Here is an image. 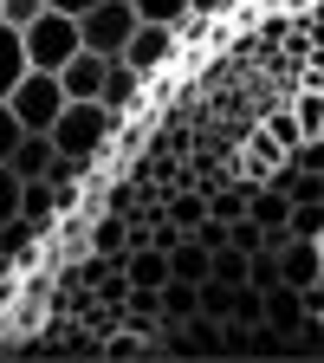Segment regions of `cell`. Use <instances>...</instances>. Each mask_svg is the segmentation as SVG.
I'll return each instance as SVG.
<instances>
[{"instance_id":"27","label":"cell","mask_w":324,"mask_h":363,"mask_svg":"<svg viewBox=\"0 0 324 363\" xmlns=\"http://www.w3.org/2000/svg\"><path fill=\"white\" fill-rule=\"evenodd\" d=\"M20 189H26V182H20L7 162H0V220H13V214H20Z\"/></svg>"},{"instance_id":"25","label":"cell","mask_w":324,"mask_h":363,"mask_svg":"<svg viewBox=\"0 0 324 363\" xmlns=\"http://www.w3.org/2000/svg\"><path fill=\"white\" fill-rule=\"evenodd\" d=\"M136 7V20H162V26H175L181 13H189V0H130Z\"/></svg>"},{"instance_id":"31","label":"cell","mask_w":324,"mask_h":363,"mask_svg":"<svg viewBox=\"0 0 324 363\" xmlns=\"http://www.w3.org/2000/svg\"><path fill=\"white\" fill-rule=\"evenodd\" d=\"M104 208H111V214H130V208H136V195H130V182H117V189H104Z\"/></svg>"},{"instance_id":"24","label":"cell","mask_w":324,"mask_h":363,"mask_svg":"<svg viewBox=\"0 0 324 363\" xmlns=\"http://www.w3.org/2000/svg\"><path fill=\"white\" fill-rule=\"evenodd\" d=\"M227 240H234L240 253H259V247H266V227H259L253 214H240V220H227Z\"/></svg>"},{"instance_id":"21","label":"cell","mask_w":324,"mask_h":363,"mask_svg":"<svg viewBox=\"0 0 324 363\" xmlns=\"http://www.w3.org/2000/svg\"><path fill=\"white\" fill-rule=\"evenodd\" d=\"M266 136H272L279 150H298V143H305V130H298L292 104H272V111H266Z\"/></svg>"},{"instance_id":"4","label":"cell","mask_w":324,"mask_h":363,"mask_svg":"<svg viewBox=\"0 0 324 363\" xmlns=\"http://www.w3.org/2000/svg\"><path fill=\"white\" fill-rule=\"evenodd\" d=\"M7 111H13L26 130H52L59 111H65V84H59L52 72H26V78L7 91Z\"/></svg>"},{"instance_id":"23","label":"cell","mask_w":324,"mask_h":363,"mask_svg":"<svg viewBox=\"0 0 324 363\" xmlns=\"http://www.w3.org/2000/svg\"><path fill=\"white\" fill-rule=\"evenodd\" d=\"M227 318H240V325H259V318H266V292H259V286H234V311H227Z\"/></svg>"},{"instance_id":"34","label":"cell","mask_w":324,"mask_h":363,"mask_svg":"<svg viewBox=\"0 0 324 363\" xmlns=\"http://www.w3.org/2000/svg\"><path fill=\"white\" fill-rule=\"evenodd\" d=\"M45 7H59V13H72V20H78L84 7H98V0H45Z\"/></svg>"},{"instance_id":"26","label":"cell","mask_w":324,"mask_h":363,"mask_svg":"<svg viewBox=\"0 0 324 363\" xmlns=\"http://www.w3.org/2000/svg\"><path fill=\"white\" fill-rule=\"evenodd\" d=\"M201 311L227 325V311H234V286H220V279H201Z\"/></svg>"},{"instance_id":"32","label":"cell","mask_w":324,"mask_h":363,"mask_svg":"<svg viewBox=\"0 0 324 363\" xmlns=\"http://www.w3.org/2000/svg\"><path fill=\"white\" fill-rule=\"evenodd\" d=\"M298 298H305V311H324V272H318L311 286H298Z\"/></svg>"},{"instance_id":"8","label":"cell","mask_w":324,"mask_h":363,"mask_svg":"<svg viewBox=\"0 0 324 363\" xmlns=\"http://www.w3.org/2000/svg\"><path fill=\"white\" fill-rule=\"evenodd\" d=\"M104 65L111 59H98V52H72L52 78L65 84V98H98V91H104Z\"/></svg>"},{"instance_id":"19","label":"cell","mask_w":324,"mask_h":363,"mask_svg":"<svg viewBox=\"0 0 324 363\" xmlns=\"http://www.w3.org/2000/svg\"><path fill=\"white\" fill-rule=\"evenodd\" d=\"M208 279H220V286H247V253L227 240V247H214L208 253Z\"/></svg>"},{"instance_id":"29","label":"cell","mask_w":324,"mask_h":363,"mask_svg":"<svg viewBox=\"0 0 324 363\" xmlns=\"http://www.w3.org/2000/svg\"><path fill=\"white\" fill-rule=\"evenodd\" d=\"M20 136H26V123H20V117H13L7 104H0V162H7V156L20 150Z\"/></svg>"},{"instance_id":"10","label":"cell","mask_w":324,"mask_h":363,"mask_svg":"<svg viewBox=\"0 0 324 363\" xmlns=\"http://www.w3.org/2000/svg\"><path fill=\"white\" fill-rule=\"evenodd\" d=\"M318 272H324V253H318V240H298V234H292V240L279 247V279H286V286H311Z\"/></svg>"},{"instance_id":"16","label":"cell","mask_w":324,"mask_h":363,"mask_svg":"<svg viewBox=\"0 0 324 363\" xmlns=\"http://www.w3.org/2000/svg\"><path fill=\"white\" fill-rule=\"evenodd\" d=\"M298 318H305V298H298V286H266V325H279V331H292L298 325Z\"/></svg>"},{"instance_id":"15","label":"cell","mask_w":324,"mask_h":363,"mask_svg":"<svg viewBox=\"0 0 324 363\" xmlns=\"http://www.w3.org/2000/svg\"><path fill=\"white\" fill-rule=\"evenodd\" d=\"M162 220L181 227V234H195V227L208 220V189H189V195H169L162 201Z\"/></svg>"},{"instance_id":"6","label":"cell","mask_w":324,"mask_h":363,"mask_svg":"<svg viewBox=\"0 0 324 363\" xmlns=\"http://www.w3.org/2000/svg\"><path fill=\"white\" fill-rule=\"evenodd\" d=\"M175 45H181V39H175V26H162V20H143V26L130 33L123 59H130L136 72H143V78H156V72H162V65L175 59Z\"/></svg>"},{"instance_id":"2","label":"cell","mask_w":324,"mask_h":363,"mask_svg":"<svg viewBox=\"0 0 324 363\" xmlns=\"http://www.w3.org/2000/svg\"><path fill=\"white\" fill-rule=\"evenodd\" d=\"M20 39H26V65H33V72H59L72 52H84L78 20H72V13H59V7H45L39 20H26V26H20Z\"/></svg>"},{"instance_id":"13","label":"cell","mask_w":324,"mask_h":363,"mask_svg":"<svg viewBox=\"0 0 324 363\" xmlns=\"http://www.w3.org/2000/svg\"><path fill=\"white\" fill-rule=\"evenodd\" d=\"M169 279H195V286L208 279V247H201L195 234H181V240L169 247Z\"/></svg>"},{"instance_id":"20","label":"cell","mask_w":324,"mask_h":363,"mask_svg":"<svg viewBox=\"0 0 324 363\" xmlns=\"http://www.w3.org/2000/svg\"><path fill=\"white\" fill-rule=\"evenodd\" d=\"M20 214L39 220V227H59V208H52V182H26L20 189Z\"/></svg>"},{"instance_id":"12","label":"cell","mask_w":324,"mask_h":363,"mask_svg":"<svg viewBox=\"0 0 324 363\" xmlns=\"http://www.w3.org/2000/svg\"><path fill=\"white\" fill-rule=\"evenodd\" d=\"M26 72H33V65H26V39H20V26L0 20V104H7V91H13Z\"/></svg>"},{"instance_id":"1","label":"cell","mask_w":324,"mask_h":363,"mask_svg":"<svg viewBox=\"0 0 324 363\" xmlns=\"http://www.w3.org/2000/svg\"><path fill=\"white\" fill-rule=\"evenodd\" d=\"M117 123H123V111H111L104 98H65V111H59V123H52V150L98 162V150L117 136Z\"/></svg>"},{"instance_id":"11","label":"cell","mask_w":324,"mask_h":363,"mask_svg":"<svg viewBox=\"0 0 324 363\" xmlns=\"http://www.w3.org/2000/svg\"><path fill=\"white\" fill-rule=\"evenodd\" d=\"M91 253H104V259H123L130 253V214H91Z\"/></svg>"},{"instance_id":"17","label":"cell","mask_w":324,"mask_h":363,"mask_svg":"<svg viewBox=\"0 0 324 363\" xmlns=\"http://www.w3.org/2000/svg\"><path fill=\"white\" fill-rule=\"evenodd\" d=\"M189 311H201V286L195 279H162V325H181Z\"/></svg>"},{"instance_id":"3","label":"cell","mask_w":324,"mask_h":363,"mask_svg":"<svg viewBox=\"0 0 324 363\" xmlns=\"http://www.w3.org/2000/svg\"><path fill=\"white\" fill-rule=\"evenodd\" d=\"M136 26L143 20H136L130 0H98V7L78 13V39H84V52H98V59H123V45H130Z\"/></svg>"},{"instance_id":"30","label":"cell","mask_w":324,"mask_h":363,"mask_svg":"<svg viewBox=\"0 0 324 363\" xmlns=\"http://www.w3.org/2000/svg\"><path fill=\"white\" fill-rule=\"evenodd\" d=\"M39 13H45V0H0V20H7V26H26Z\"/></svg>"},{"instance_id":"9","label":"cell","mask_w":324,"mask_h":363,"mask_svg":"<svg viewBox=\"0 0 324 363\" xmlns=\"http://www.w3.org/2000/svg\"><path fill=\"white\" fill-rule=\"evenodd\" d=\"M7 169H13L20 182H45V169H52V130H26L20 150L7 156Z\"/></svg>"},{"instance_id":"22","label":"cell","mask_w":324,"mask_h":363,"mask_svg":"<svg viewBox=\"0 0 324 363\" xmlns=\"http://www.w3.org/2000/svg\"><path fill=\"white\" fill-rule=\"evenodd\" d=\"M286 227H292L298 240H318L324 234V201H292V220Z\"/></svg>"},{"instance_id":"18","label":"cell","mask_w":324,"mask_h":363,"mask_svg":"<svg viewBox=\"0 0 324 363\" xmlns=\"http://www.w3.org/2000/svg\"><path fill=\"white\" fill-rule=\"evenodd\" d=\"M39 234H45V227H39V220H26V214L0 220V253H7V259H20V253H33V247H39Z\"/></svg>"},{"instance_id":"14","label":"cell","mask_w":324,"mask_h":363,"mask_svg":"<svg viewBox=\"0 0 324 363\" xmlns=\"http://www.w3.org/2000/svg\"><path fill=\"white\" fill-rule=\"evenodd\" d=\"M123 272H130V286H162L169 279V253L162 247H130L123 253Z\"/></svg>"},{"instance_id":"28","label":"cell","mask_w":324,"mask_h":363,"mask_svg":"<svg viewBox=\"0 0 324 363\" xmlns=\"http://www.w3.org/2000/svg\"><path fill=\"white\" fill-rule=\"evenodd\" d=\"M286 162H298V169H311V175H324V136H305L298 150H286Z\"/></svg>"},{"instance_id":"33","label":"cell","mask_w":324,"mask_h":363,"mask_svg":"<svg viewBox=\"0 0 324 363\" xmlns=\"http://www.w3.org/2000/svg\"><path fill=\"white\" fill-rule=\"evenodd\" d=\"M227 7H234V0H189L195 20H214V13H227Z\"/></svg>"},{"instance_id":"37","label":"cell","mask_w":324,"mask_h":363,"mask_svg":"<svg viewBox=\"0 0 324 363\" xmlns=\"http://www.w3.org/2000/svg\"><path fill=\"white\" fill-rule=\"evenodd\" d=\"M318 318H324V311H318Z\"/></svg>"},{"instance_id":"35","label":"cell","mask_w":324,"mask_h":363,"mask_svg":"<svg viewBox=\"0 0 324 363\" xmlns=\"http://www.w3.org/2000/svg\"><path fill=\"white\" fill-rule=\"evenodd\" d=\"M318 253H324V234H318Z\"/></svg>"},{"instance_id":"7","label":"cell","mask_w":324,"mask_h":363,"mask_svg":"<svg viewBox=\"0 0 324 363\" xmlns=\"http://www.w3.org/2000/svg\"><path fill=\"white\" fill-rule=\"evenodd\" d=\"M143 91H150V78L136 72L130 59H111V65H104V91H98V98H104L111 111H123V117H130V111H136V98H143Z\"/></svg>"},{"instance_id":"36","label":"cell","mask_w":324,"mask_h":363,"mask_svg":"<svg viewBox=\"0 0 324 363\" xmlns=\"http://www.w3.org/2000/svg\"><path fill=\"white\" fill-rule=\"evenodd\" d=\"M0 266H7V253H0Z\"/></svg>"},{"instance_id":"5","label":"cell","mask_w":324,"mask_h":363,"mask_svg":"<svg viewBox=\"0 0 324 363\" xmlns=\"http://www.w3.org/2000/svg\"><path fill=\"white\" fill-rule=\"evenodd\" d=\"M162 357H220V318L189 311L181 325H162Z\"/></svg>"}]
</instances>
